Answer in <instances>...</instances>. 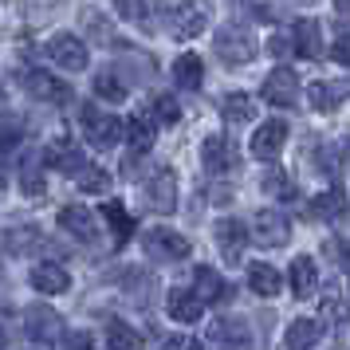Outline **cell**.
I'll use <instances>...</instances> for the list:
<instances>
[{
	"instance_id": "1",
	"label": "cell",
	"mask_w": 350,
	"mask_h": 350,
	"mask_svg": "<svg viewBox=\"0 0 350 350\" xmlns=\"http://www.w3.org/2000/svg\"><path fill=\"white\" fill-rule=\"evenodd\" d=\"M142 248H146V256H154V260H161V264H177V260H185V256L193 252L189 240L181 237V232H174V228H165V224L146 228Z\"/></svg>"
},
{
	"instance_id": "2",
	"label": "cell",
	"mask_w": 350,
	"mask_h": 350,
	"mask_svg": "<svg viewBox=\"0 0 350 350\" xmlns=\"http://www.w3.org/2000/svg\"><path fill=\"white\" fill-rule=\"evenodd\" d=\"M83 134L95 150H111L122 138V122L114 114H103L98 107H83Z\"/></svg>"
},
{
	"instance_id": "3",
	"label": "cell",
	"mask_w": 350,
	"mask_h": 350,
	"mask_svg": "<svg viewBox=\"0 0 350 350\" xmlns=\"http://www.w3.org/2000/svg\"><path fill=\"white\" fill-rule=\"evenodd\" d=\"M48 59L55 67H64V71H83L87 67V44H83L79 36H71V32H59V36H51L48 40Z\"/></svg>"
},
{
	"instance_id": "4",
	"label": "cell",
	"mask_w": 350,
	"mask_h": 350,
	"mask_svg": "<svg viewBox=\"0 0 350 350\" xmlns=\"http://www.w3.org/2000/svg\"><path fill=\"white\" fill-rule=\"evenodd\" d=\"M213 44H217V55H221L228 67L252 64V55H256V40L244 32V28H224Z\"/></svg>"
},
{
	"instance_id": "5",
	"label": "cell",
	"mask_w": 350,
	"mask_h": 350,
	"mask_svg": "<svg viewBox=\"0 0 350 350\" xmlns=\"http://www.w3.org/2000/svg\"><path fill=\"white\" fill-rule=\"evenodd\" d=\"M260 98L271 103V107H291L299 98V75L291 67H275L268 79H264V87H260Z\"/></svg>"
},
{
	"instance_id": "6",
	"label": "cell",
	"mask_w": 350,
	"mask_h": 350,
	"mask_svg": "<svg viewBox=\"0 0 350 350\" xmlns=\"http://www.w3.org/2000/svg\"><path fill=\"white\" fill-rule=\"evenodd\" d=\"M252 237L264 244V248H284L291 240V224L280 208H260L256 213V224H252Z\"/></svg>"
},
{
	"instance_id": "7",
	"label": "cell",
	"mask_w": 350,
	"mask_h": 350,
	"mask_svg": "<svg viewBox=\"0 0 350 350\" xmlns=\"http://www.w3.org/2000/svg\"><path fill=\"white\" fill-rule=\"evenodd\" d=\"M24 331H28V338L32 342H40V347H51L55 338H59V331H64V323H59V315L51 311V307H28L24 311Z\"/></svg>"
},
{
	"instance_id": "8",
	"label": "cell",
	"mask_w": 350,
	"mask_h": 350,
	"mask_svg": "<svg viewBox=\"0 0 350 350\" xmlns=\"http://www.w3.org/2000/svg\"><path fill=\"white\" fill-rule=\"evenodd\" d=\"M201 161H205L208 174H228V170H237V146L228 134H208L205 142H201Z\"/></svg>"
},
{
	"instance_id": "9",
	"label": "cell",
	"mask_w": 350,
	"mask_h": 350,
	"mask_svg": "<svg viewBox=\"0 0 350 350\" xmlns=\"http://www.w3.org/2000/svg\"><path fill=\"white\" fill-rule=\"evenodd\" d=\"M208 338L221 350H252V331H248V323H244V319H232V315L217 319V323L208 327Z\"/></svg>"
},
{
	"instance_id": "10",
	"label": "cell",
	"mask_w": 350,
	"mask_h": 350,
	"mask_svg": "<svg viewBox=\"0 0 350 350\" xmlns=\"http://www.w3.org/2000/svg\"><path fill=\"white\" fill-rule=\"evenodd\" d=\"M146 201H150V208L154 213H174L177 208V177L174 170H154V177L146 181Z\"/></svg>"
},
{
	"instance_id": "11",
	"label": "cell",
	"mask_w": 350,
	"mask_h": 350,
	"mask_svg": "<svg viewBox=\"0 0 350 350\" xmlns=\"http://www.w3.org/2000/svg\"><path fill=\"white\" fill-rule=\"evenodd\" d=\"M55 221H59V228H64L67 237L83 240V244L98 240V221H95V213H91V208H83V205H64Z\"/></svg>"
},
{
	"instance_id": "12",
	"label": "cell",
	"mask_w": 350,
	"mask_h": 350,
	"mask_svg": "<svg viewBox=\"0 0 350 350\" xmlns=\"http://www.w3.org/2000/svg\"><path fill=\"white\" fill-rule=\"evenodd\" d=\"M24 87H28L36 98L55 103V107L75 98V95H71V87H67L64 79H55V75H48V71H36V67H28V71H24Z\"/></svg>"
},
{
	"instance_id": "13",
	"label": "cell",
	"mask_w": 350,
	"mask_h": 350,
	"mask_svg": "<svg viewBox=\"0 0 350 350\" xmlns=\"http://www.w3.org/2000/svg\"><path fill=\"white\" fill-rule=\"evenodd\" d=\"M287 142V122L284 118H268V122H260V130L252 134V154L260 161H271Z\"/></svg>"
},
{
	"instance_id": "14",
	"label": "cell",
	"mask_w": 350,
	"mask_h": 350,
	"mask_svg": "<svg viewBox=\"0 0 350 350\" xmlns=\"http://www.w3.org/2000/svg\"><path fill=\"white\" fill-rule=\"evenodd\" d=\"M217 244H221V252L228 264H240L244 260V248H248V228H244V221H237V217L217 221Z\"/></svg>"
},
{
	"instance_id": "15",
	"label": "cell",
	"mask_w": 350,
	"mask_h": 350,
	"mask_svg": "<svg viewBox=\"0 0 350 350\" xmlns=\"http://www.w3.org/2000/svg\"><path fill=\"white\" fill-rule=\"evenodd\" d=\"M291 51L303 55V59H319V55H323V32H319V20H311V16L295 20V28H291Z\"/></svg>"
},
{
	"instance_id": "16",
	"label": "cell",
	"mask_w": 350,
	"mask_h": 350,
	"mask_svg": "<svg viewBox=\"0 0 350 350\" xmlns=\"http://www.w3.org/2000/svg\"><path fill=\"white\" fill-rule=\"evenodd\" d=\"M32 287L40 291V295H64L67 287H71V275H67L64 264L44 260V264H36L32 268Z\"/></svg>"
},
{
	"instance_id": "17",
	"label": "cell",
	"mask_w": 350,
	"mask_h": 350,
	"mask_svg": "<svg viewBox=\"0 0 350 350\" xmlns=\"http://www.w3.org/2000/svg\"><path fill=\"white\" fill-rule=\"evenodd\" d=\"M287 284H291V295L295 299H311L319 287V268L311 256H295L291 260V271H287Z\"/></svg>"
},
{
	"instance_id": "18",
	"label": "cell",
	"mask_w": 350,
	"mask_h": 350,
	"mask_svg": "<svg viewBox=\"0 0 350 350\" xmlns=\"http://www.w3.org/2000/svg\"><path fill=\"white\" fill-rule=\"evenodd\" d=\"M40 161L51 165V170H59V174H79L83 165H87L83 150H79V146H71V142H51L48 150L40 154Z\"/></svg>"
},
{
	"instance_id": "19",
	"label": "cell",
	"mask_w": 350,
	"mask_h": 350,
	"mask_svg": "<svg viewBox=\"0 0 350 350\" xmlns=\"http://www.w3.org/2000/svg\"><path fill=\"white\" fill-rule=\"evenodd\" d=\"M122 134H126V142H130V161L142 158V154H150L154 142H158V130L150 126L146 118H130V122H122Z\"/></svg>"
},
{
	"instance_id": "20",
	"label": "cell",
	"mask_w": 350,
	"mask_h": 350,
	"mask_svg": "<svg viewBox=\"0 0 350 350\" xmlns=\"http://www.w3.org/2000/svg\"><path fill=\"white\" fill-rule=\"evenodd\" d=\"M174 83L181 91H197V87L205 83V64H201V55H193V51L177 55L174 59Z\"/></svg>"
},
{
	"instance_id": "21",
	"label": "cell",
	"mask_w": 350,
	"mask_h": 350,
	"mask_svg": "<svg viewBox=\"0 0 350 350\" xmlns=\"http://www.w3.org/2000/svg\"><path fill=\"white\" fill-rule=\"evenodd\" d=\"M170 315L177 323H197V319L205 315V303L193 295V287H174L170 291Z\"/></svg>"
},
{
	"instance_id": "22",
	"label": "cell",
	"mask_w": 350,
	"mask_h": 350,
	"mask_svg": "<svg viewBox=\"0 0 350 350\" xmlns=\"http://www.w3.org/2000/svg\"><path fill=\"white\" fill-rule=\"evenodd\" d=\"M221 114H224L228 126H244V122H252L256 118V98L248 95V91H232V95H224Z\"/></svg>"
},
{
	"instance_id": "23",
	"label": "cell",
	"mask_w": 350,
	"mask_h": 350,
	"mask_svg": "<svg viewBox=\"0 0 350 350\" xmlns=\"http://www.w3.org/2000/svg\"><path fill=\"white\" fill-rule=\"evenodd\" d=\"M319 338H323L319 319H291V327H287V334H284L287 350H311Z\"/></svg>"
},
{
	"instance_id": "24",
	"label": "cell",
	"mask_w": 350,
	"mask_h": 350,
	"mask_svg": "<svg viewBox=\"0 0 350 350\" xmlns=\"http://www.w3.org/2000/svg\"><path fill=\"white\" fill-rule=\"evenodd\" d=\"M248 287H252L256 295H264V299H275L284 291V275L271 268V264H252L248 268Z\"/></svg>"
},
{
	"instance_id": "25",
	"label": "cell",
	"mask_w": 350,
	"mask_h": 350,
	"mask_svg": "<svg viewBox=\"0 0 350 350\" xmlns=\"http://www.w3.org/2000/svg\"><path fill=\"white\" fill-rule=\"evenodd\" d=\"M193 284H197V287H193V295H197L201 303H221L224 299V287H228L221 275H217L213 268H205V264L193 271Z\"/></svg>"
},
{
	"instance_id": "26",
	"label": "cell",
	"mask_w": 350,
	"mask_h": 350,
	"mask_svg": "<svg viewBox=\"0 0 350 350\" xmlns=\"http://www.w3.org/2000/svg\"><path fill=\"white\" fill-rule=\"evenodd\" d=\"M342 95H347V87H342V83H311V87H307L311 111H319V114H331L334 107L342 103Z\"/></svg>"
},
{
	"instance_id": "27",
	"label": "cell",
	"mask_w": 350,
	"mask_h": 350,
	"mask_svg": "<svg viewBox=\"0 0 350 350\" xmlns=\"http://www.w3.org/2000/svg\"><path fill=\"white\" fill-rule=\"evenodd\" d=\"M20 193L24 197H40L44 193V161H40V154H28L20 161Z\"/></svg>"
},
{
	"instance_id": "28",
	"label": "cell",
	"mask_w": 350,
	"mask_h": 350,
	"mask_svg": "<svg viewBox=\"0 0 350 350\" xmlns=\"http://www.w3.org/2000/svg\"><path fill=\"white\" fill-rule=\"evenodd\" d=\"M208 28V12L205 8H197V4H185L181 12H177V40H193V36H201Z\"/></svg>"
},
{
	"instance_id": "29",
	"label": "cell",
	"mask_w": 350,
	"mask_h": 350,
	"mask_svg": "<svg viewBox=\"0 0 350 350\" xmlns=\"http://www.w3.org/2000/svg\"><path fill=\"white\" fill-rule=\"evenodd\" d=\"M107 350H142V334L126 327L122 319H111L107 323Z\"/></svg>"
},
{
	"instance_id": "30",
	"label": "cell",
	"mask_w": 350,
	"mask_h": 350,
	"mask_svg": "<svg viewBox=\"0 0 350 350\" xmlns=\"http://www.w3.org/2000/svg\"><path fill=\"white\" fill-rule=\"evenodd\" d=\"M75 177H79V189L83 193H107V189H111V174H107V170H98V165H91V161H87Z\"/></svg>"
},
{
	"instance_id": "31",
	"label": "cell",
	"mask_w": 350,
	"mask_h": 350,
	"mask_svg": "<svg viewBox=\"0 0 350 350\" xmlns=\"http://www.w3.org/2000/svg\"><path fill=\"white\" fill-rule=\"evenodd\" d=\"M103 213H107V221H111L118 244H122V240H130V232H134V221L126 217V208L118 205V201H107V205H103Z\"/></svg>"
},
{
	"instance_id": "32",
	"label": "cell",
	"mask_w": 350,
	"mask_h": 350,
	"mask_svg": "<svg viewBox=\"0 0 350 350\" xmlns=\"http://www.w3.org/2000/svg\"><path fill=\"white\" fill-rule=\"evenodd\" d=\"M20 138H24V130H20V118H12V114H0V158H4L8 150H16Z\"/></svg>"
},
{
	"instance_id": "33",
	"label": "cell",
	"mask_w": 350,
	"mask_h": 350,
	"mask_svg": "<svg viewBox=\"0 0 350 350\" xmlns=\"http://www.w3.org/2000/svg\"><path fill=\"white\" fill-rule=\"evenodd\" d=\"M95 95H103L107 103H122L126 98V87L114 79L111 71H103V75H95Z\"/></svg>"
},
{
	"instance_id": "34",
	"label": "cell",
	"mask_w": 350,
	"mask_h": 350,
	"mask_svg": "<svg viewBox=\"0 0 350 350\" xmlns=\"http://www.w3.org/2000/svg\"><path fill=\"white\" fill-rule=\"evenodd\" d=\"M154 118H158L161 126H177V122H181V107H177V98H170V95L154 98Z\"/></svg>"
},
{
	"instance_id": "35",
	"label": "cell",
	"mask_w": 350,
	"mask_h": 350,
	"mask_svg": "<svg viewBox=\"0 0 350 350\" xmlns=\"http://www.w3.org/2000/svg\"><path fill=\"white\" fill-rule=\"evenodd\" d=\"M264 189H271L275 197H295V189H291V177L284 174V170H268V177H264Z\"/></svg>"
},
{
	"instance_id": "36",
	"label": "cell",
	"mask_w": 350,
	"mask_h": 350,
	"mask_svg": "<svg viewBox=\"0 0 350 350\" xmlns=\"http://www.w3.org/2000/svg\"><path fill=\"white\" fill-rule=\"evenodd\" d=\"M114 12L122 20H142L146 16V0H114Z\"/></svg>"
},
{
	"instance_id": "37",
	"label": "cell",
	"mask_w": 350,
	"mask_h": 350,
	"mask_svg": "<svg viewBox=\"0 0 350 350\" xmlns=\"http://www.w3.org/2000/svg\"><path fill=\"white\" fill-rule=\"evenodd\" d=\"M161 350H205L197 338H189V334H170L165 342H161Z\"/></svg>"
},
{
	"instance_id": "38",
	"label": "cell",
	"mask_w": 350,
	"mask_h": 350,
	"mask_svg": "<svg viewBox=\"0 0 350 350\" xmlns=\"http://www.w3.org/2000/svg\"><path fill=\"white\" fill-rule=\"evenodd\" d=\"M338 64H347V36H342V28H338V40H334V51H331Z\"/></svg>"
},
{
	"instance_id": "39",
	"label": "cell",
	"mask_w": 350,
	"mask_h": 350,
	"mask_svg": "<svg viewBox=\"0 0 350 350\" xmlns=\"http://www.w3.org/2000/svg\"><path fill=\"white\" fill-rule=\"evenodd\" d=\"M287 48H291V44H287L284 36H271V40H268V51H271V55H284Z\"/></svg>"
},
{
	"instance_id": "40",
	"label": "cell",
	"mask_w": 350,
	"mask_h": 350,
	"mask_svg": "<svg viewBox=\"0 0 350 350\" xmlns=\"http://www.w3.org/2000/svg\"><path fill=\"white\" fill-rule=\"evenodd\" d=\"M75 350H91V338L87 334H75Z\"/></svg>"
},
{
	"instance_id": "41",
	"label": "cell",
	"mask_w": 350,
	"mask_h": 350,
	"mask_svg": "<svg viewBox=\"0 0 350 350\" xmlns=\"http://www.w3.org/2000/svg\"><path fill=\"white\" fill-rule=\"evenodd\" d=\"M334 8H338V12H347V0H334Z\"/></svg>"
},
{
	"instance_id": "42",
	"label": "cell",
	"mask_w": 350,
	"mask_h": 350,
	"mask_svg": "<svg viewBox=\"0 0 350 350\" xmlns=\"http://www.w3.org/2000/svg\"><path fill=\"white\" fill-rule=\"evenodd\" d=\"M4 342H8V338H4V331H0V350H4Z\"/></svg>"
},
{
	"instance_id": "43",
	"label": "cell",
	"mask_w": 350,
	"mask_h": 350,
	"mask_svg": "<svg viewBox=\"0 0 350 350\" xmlns=\"http://www.w3.org/2000/svg\"><path fill=\"white\" fill-rule=\"evenodd\" d=\"M0 185H8V177H4V174H0Z\"/></svg>"
}]
</instances>
